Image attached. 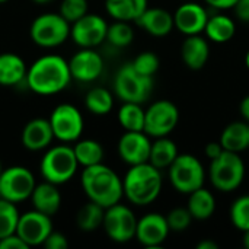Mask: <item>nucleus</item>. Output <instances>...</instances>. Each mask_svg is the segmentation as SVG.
Wrapping results in <instances>:
<instances>
[{
	"mask_svg": "<svg viewBox=\"0 0 249 249\" xmlns=\"http://www.w3.org/2000/svg\"><path fill=\"white\" fill-rule=\"evenodd\" d=\"M242 244H244V247H245V249H249V231H245V232H244Z\"/></svg>",
	"mask_w": 249,
	"mask_h": 249,
	"instance_id": "obj_46",
	"label": "nucleus"
},
{
	"mask_svg": "<svg viewBox=\"0 0 249 249\" xmlns=\"http://www.w3.org/2000/svg\"><path fill=\"white\" fill-rule=\"evenodd\" d=\"M131 64L134 66V69L139 73H142L144 76L153 77L158 73V70H159L160 61H159V57L155 53H152V51H143V53H140L131 61Z\"/></svg>",
	"mask_w": 249,
	"mask_h": 249,
	"instance_id": "obj_36",
	"label": "nucleus"
},
{
	"mask_svg": "<svg viewBox=\"0 0 249 249\" xmlns=\"http://www.w3.org/2000/svg\"><path fill=\"white\" fill-rule=\"evenodd\" d=\"M7 0H0V3H6Z\"/></svg>",
	"mask_w": 249,
	"mask_h": 249,
	"instance_id": "obj_50",
	"label": "nucleus"
},
{
	"mask_svg": "<svg viewBox=\"0 0 249 249\" xmlns=\"http://www.w3.org/2000/svg\"><path fill=\"white\" fill-rule=\"evenodd\" d=\"M108 23L96 13H86L71 23L70 38L80 48H95L107 41Z\"/></svg>",
	"mask_w": 249,
	"mask_h": 249,
	"instance_id": "obj_13",
	"label": "nucleus"
},
{
	"mask_svg": "<svg viewBox=\"0 0 249 249\" xmlns=\"http://www.w3.org/2000/svg\"><path fill=\"white\" fill-rule=\"evenodd\" d=\"M51 232H53L51 216L44 214L35 209L20 214L16 228V235L29 248L42 245Z\"/></svg>",
	"mask_w": 249,
	"mask_h": 249,
	"instance_id": "obj_14",
	"label": "nucleus"
},
{
	"mask_svg": "<svg viewBox=\"0 0 249 249\" xmlns=\"http://www.w3.org/2000/svg\"><path fill=\"white\" fill-rule=\"evenodd\" d=\"M204 34L210 41L216 44H225V42H229L235 36L236 23L231 16L217 13L209 18Z\"/></svg>",
	"mask_w": 249,
	"mask_h": 249,
	"instance_id": "obj_26",
	"label": "nucleus"
},
{
	"mask_svg": "<svg viewBox=\"0 0 249 249\" xmlns=\"http://www.w3.org/2000/svg\"><path fill=\"white\" fill-rule=\"evenodd\" d=\"M36 185L34 174L25 166H10L0 174V197L15 204L26 201Z\"/></svg>",
	"mask_w": 249,
	"mask_h": 249,
	"instance_id": "obj_10",
	"label": "nucleus"
},
{
	"mask_svg": "<svg viewBox=\"0 0 249 249\" xmlns=\"http://www.w3.org/2000/svg\"><path fill=\"white\" fill-rule=\"evenodd\" d=\"M136 23L152 36L158 38L166 36L172 32V29H175L174 13L162 7H147Z\"/></svg>",
	"mask_w": 249,
	"mask_h": 249,
	"instance_id": "obj_20",
	"label": "nucleus"
},
{
	"mask_svg": "<svg viewBox=\"0 0 249 249\" xmlns=\"http://www.w3.org/2000/svg\"><path fill=\"white\" fill-rule=\"evenodd\" d=\"M187 209L190 210L193 219L196 220H207L216 212V198L212 191L201 187L191 194H188Z\"/></svg>",
	"mask_w": 249,
	"mask_h": 249,
	"instance_id": "obj_27",
	"label": "nucleus"
},
{
	"mask_svg": "<svg viewBox=\"0 0 249 249\" xmlns=\"http://www.w3.org/2000/svg\"><path fill=\"white\" fill-rule=\"evenodd\" d=\"M209 179L220 193H232L238 190L245 179V162L239 153L223 150V153L210 160Z\"/></svg>",
	"mask_w": 249,
	"mask_h": 249,
	"instance_id": "obj_5",
	"label": "nucleus"
},
{
	"mask_svg": "<svg viewBox=\"0 0 249 249\" xmlns=\"http://www.w3.org/2000/svg\"><path fill=\"white\" fill-rule=\"evenodd\" d=\"M152 142L144 131H125L118 140V156L128 166L149 162Z\"/></svg>",
	"mask_w": 249,
	"mask_h": 249,
	"instance_id": "obj_17",
	"label": "nucleus"
},
{
	"mask_svg": "<svg viewBox=\"0 0 249 249\" xmlns=\"http://www.w3.org/2000/svg\"><path fill=\"white\" fill-rule=\"evenodd\" d=\"M210 7L217 9V10H228L233 9L239 0H204Z\"/></svg>",
	"mask_w": 249,
	"mask_h": 249,
	"instance_id": "obj_43",
	"label": "nucleus"
},
{
	"mask_svg": "<svg viewBox=\"0 0 249 249\" xmlns=\"http://www.w3.org/2000/svg\"><path fill=\"white\" fill-rule=\"evenodd\" d=\"M89 10L88 0H63L60 3V15L70 23L85 16Z\"/></svg>",
	"mask_w": 249,
	"mask_h": 249,
	"instance_id": "obj_37",
	"label": "nucleus"
},
{
	"mask_svg": "<svg viewBox=\"0 0 249 249\" xmlns=\"http://www.w3.org/2000/svg\"><path fill=\"white\" fill-rule=\"evenodd\" d=\"M178 123L179 109L168 99L153 102L144 112V133L153 139L169 136L177 128Z\"/></svg>",
	"mask_w": 249,
	"mask_h": 249,
	"instance_id": "obj_12",
	"label": "nucleus"
},
{
	"mask_svg": "<svg viewBox=\"0 0 249 249\" xmlns=\"http://www.w3.org/2000/svg\"><path fill=\"white\" fill-rule=\"evenodd\" d=\"M20 213L15 203L0 197V239L16 233Z\"/></svg>",
	"mask_w": 249,
	"mask_h": 249,
	"instance_id": "obj_34",
	"label": "nucleus"
},
{
	"mask_svg": "<svg viewBox=\"0 0 249 249\" xmlns=\"http://www.w3.org/2000/svg\"><path fill=\"white\" fill-rule=\"evenodd\" d=\"M28 67L25 60L15 53L0 54V85L18 86L26 80Z\"/></svg>",
	"mask_w": 249,
	"mask_h": 249,
	"instance_id": "obj_23",
	"label": "nucleus"
},
{
	"mask_svg": "<svg viewBox=\"0 0 249 249\" xmlns=\"http://www.w3.org/2000/svg\"><path fill=\"white\" fill-rule=\"evenodd\" d=\"M107 41L117 48L128 47L134 41V29L130 25V22L114 20L111 25H108Z\"/></svg>",
	"mask_w": 249,
	"mask_h": 249,
	"instance_id": "obj_33",
	"label": "nucleus"
},
{
	"mask_svg": "<svg viewBox=\"0 0 249 249\" xmlns=\"http://www.w3.org/2000/svg\"><path fill=\"white\" fill-rule=\"evenodd\" d=\"M71 77L82 83H90L104 73V58L95 48H80L69 60Z\"/></svg>",
	"mask_w": 249,
	"mask_h": 249,
	"instance_id": "obj_15",
	"label": "nucleus"
},
{
	"mask_svg": "<svg viewBox=\"0 0 249 249\" xmlns=\"http://www.w3.org/2000/svg\"><path fill=\"white\" fill-rule=\"evenodd\" d=\"M71 23L60 13L47 12L36 16L29 28V36L41 48H55L64 44L70 36Z\"/></svg>",
	"mask_w": 249,
	"mask_h": 249,
	"instance_id": "obj_7",
	"label": "nucleus"
},
{
	"mask_svg": "<svg viewBox=\"0 0 249 249\" xmlns=\"http://www.w3.org/2000/svg\"><path fill=\"white\" fill-rule=\"evenodd\" d=\"M178 155H179L178 146L175 144L174 140L169 139V136L158 137L155 139V142H152L149 162L158 169L163 171V169H168L174 163Z\"/></svg>",
	"mask_w": 249,
	"mask_h": 249,
	"instance_id": "obj_28",
	"label": "nucleus"
},
{
	"mask_svg": "<svg viewBox=\"0 0 249 249\" xmlns=\"http://www.w3.org/2000/svg\"><path fill=\"white\" fill-rule=\"evenodd\" d=\"M236 16L242 22H249V1L248 0H239L236 6L233 7Z\"/></svg>",
	"mask_w": 249,
	"mask_h": 249,
	"instance_id": "obj_41",
	"label": "nucleus"
},
{
	"mask_svg": "<svg viewBox=\"0 0 249 249\" xmlns=\"http://www.w3.org/2000/svg\"><path fill=\"white\" fill-rule=\"evenodd\" d=\"M80 184L88 200L102 206L104 209L120 203L124 197L123 179L112 168L104 163L83 168Z\"/></svg>",
	"mask_w": 249,
	"mask_h": 249,
	"instance_id": "obj_2",
	"label": "nucleus"
},
{
	"mask_svg": "<svg viewBox=\"0 0 249 249\" xmlns=\"http://www.w3.org/2000/svg\"><path fill=\"white\" fill-rule=\"evenodd\" d=\"M220 144L225 150L241 153L249 147V124L244 121H235L225 127L220 134Z\"/></svg>",
	"mask_w": 249,
	"mask_h": 249,
	"instance_id": "obj_25",
	"label": "nucleus"
},
{
	"mask_svg": "<svg viewBox=\"0 0 249 249\" xmlns=\"http://www.w3.org/2000/svg\"><path fill=\"white\" fill-rule=\"evenodd\" d=\"M104 214L105 209L93 201L86 203L80 207L76 216V225L83 232H93L99 228H102L104 223Z\"/></svg>",
	"mask_w": 249,
	"mask_h": 249,
	"instance_id": "obj_31",
	"label": "nucleus"
},
{
	"mask_svg": "<svg viewBox=\"0 0 249 249\" xmlns=\"http://www.w3.org/2000/svg\"><path fill=\"white\" fill-rule=\"evenodd\" d=\"M241 115L244 117V120L249 124V95L245 96L241 102Z\"/></svg>",
	"mask_w": 249,
	"mask_h": 249,
	"instance_id": "obj_44",
	"label": "nucleus"
},
{
	"mask_svg": "<svg viewBox=\"0 0 249 249\" xmlns=\"http://www.w3.org/2000/svg\"><path fill=\"white\" fill-rule=\"evenodd\" d=\"M20 140L23 147L31 152H39L48 149L51 142L54 140V133L50 120L38 117L28 121L22 130Z\"/></svg>",
	"mask_w": 249,
	"mask_h": 249,
	"instance_id": "obj_19",
	"label": "nucleus"
},
{
	"mask_svg": "<svg viewBox=\"0 0 249 249\" xmlns=\"http://www.w3.org/2000/svg\"><path fill=\"white\" fill-rule=\"evenodd\" d=\"M168 225L171 231L174 232H184L191 226V222L194 220L190 210L187 207H175L172 209L166 216Z\"/></svg>",
	"mask_w": 249,
	"mask_h": 249,
	"instance_id": "obj_38",
	"label": "nucleus"
},
{
	"mask_svg": "<svg viewBox=\"0 0 249 249\" xmlns=\"http://www.w3.org/2000/svg\"><path fill=\"white\" fill-rule=\"evenodd\" d=\"M79 162L76 159L73 147L69 144H57L48 147L39 163V172L44 181L61 185L73 179L79 169Z\"/></svg>",
	"mask_w": 249,
	"mask_h": 249,
	"instance_id": "obj_4",
	"label": "nucleus"
},
{
	"mask_svg": "<svg viewBox=\"0 0 249 249\" xmlns=\"http://www.w3.org/2000/svg\"><path fill=\"white\" fill-rule=\"evenodd\" d=\"M73 150H74L79 165L83 168L102 163L104 156H105L102 144L92 139H83V140L79 139L77 142H74Z\"/></svg>",
	"mask_w": 249,
	"mask_h": 249,
	"instance_id": "obj_29",
	"label": "nucleus"
},
{
	"mask_svg": "<svg viewBox=\"0 0 249 249\" xmlns=\"http://www.w3.org/2000/svg\"><path fill=\"white\" fill-rule=\"evenodd\" d=\"M85 107L95 115H107L114 108V95L107 88H92L86 93Z\"/></svg>",
	"mask_w": 249,
	"mask_h": 249,
	"instance_id": "obj_32",
	"label": "nucleus"
},
{
	"mask_svg": "<svg viewBox=\"0 0 249 249\" xmlns=\"http://www.w3.org/2000/svg\"><path fill=\"white\" fill-rule=\"evenodd\" d=\"M223 150H225V149H223V146L220 144V142H210V143L206 146V149H204L206 156H207L210 160L219 158V156L223 153Z\"/></svg>",
	"mask_w": 249,
	"mask_h": 249,
	"instance_id": "obj_42",
	"label": "nucleus"
},
{
	"mask_svg": "<svg viewBox=\"0 0 249 249\" xmlns=\"http://www.w3.org/2000/svg\"><path fill=\"white\" fill-rule=\"evenodd\" d=\"M217 248H219V245H217L214 241H212V239H204V241L198 242V245H197V249H217Z\"/></svg>",
	"mask_w": 249,
	"mask_h": 249,
	"instance_id": "obj_45",
	"label": "nucleus"
},
{
	"mask_svg": "<svg viewBox=\"0 0 249 249\" xmlns=\"http://www.w3.org/2000/svg\"><path fill=\"white\" fill-rule=\"evenodd\" d=\"M147 7V0H105V10L114 20L136 22Z\"/></svg>",
	"mask_w": 249,
	"mask_h": 249,
	"instance_id": "obj_24",
	"label": "nucleus"
},
{
	"mask_svg": "<svg viewBox=\"0 0 249 249\" xmlns=\"http://www.w3.org/2000/svg\"><path fill=\"white\" fill-rule=\"evenodd\" d=\"M69 61L58 54L36 58L26 73V86L36 95L51 96L63 92L71 82Z\"/></svg>",
	"mask_w": 249,
	"mask_h": 249,
	"instance_id": "obj_1",
	"label": "nucleus"
},
{
	"mask_svg": "<svg viewBox=\"0 0 249 249\" xmlns=\"http://www.w3.org/2000/svg\"><path fill=\"white\" fill-rule=\"evenodd\" d=\"M48 120L54 133V139L58 142L74 143L82 137L85 121L77 107L71 104H60L53 109Z\"/></svg>",
	"mask_w": 249,
	"mask_h": 249,
	"instance_id": "obj_11",
	"label": "nucleus"
},
{
	"mask_svg": "<svg viewBox=\"0 0 249 249\" xmlns=\"http://www.w3.org/2000/svg\"><path fill=\"white\" fill-rule=\"evenodd\" d=\"M144 112L142 104L123 102L118 109V123L125 131H144Z\"/></svg>",
	"mask_w": 249,
	"mask_h": 249,
	"instance_id": "obj_30",
	"label": "nucleus"
},
{
	"mask_svg": "<svg viewBox=\"0 0 249 249\" xmlns=\"http://www.w3.org/2000/svg\"><path fill=\"white\" fill-rule=\"evenodd\" d=\"M210 57V47L204 36L188 35L181 45V58L184 64L191 70L203 69Z\"/></svg>",
	"mask_w": 249,
	"mask_h": 249,
	"instance_id": "obj_21",
	"label": "nucleus"
},
{
	"mask_svg": "<svg viewBox=\"0 0 249 249\" xmlns=\"http://www.w3.org/2000/svg\"><path fill=\"white\" fill-rule=\"evenodd\" d=\"M171 228L166 216L160 213H147L137 222L136 239L146 248H160L168 239Z\"/></svg>",
	"mask_w": 249,
	"mask_h": 249,
	"instance_id": "obj_16",
	"label": "nucleus"
},
{
	"mask_svg": "<svg viewBox=\"0 0 249 249\" xmlns=\"http://www.w3.org/2000/svg\"><path fill=\"white\" fill-rule=\"evenodd\" d=\"M42 247L45 249H66L69 247V241L63 233L53 231L50 236L45 239V242L42 244Z\"/></svg>",
	"mask_w": 249,
	"mask_h": 249,
	"instance_id": "obj_39",
	"label": "nucleus"
},
{
	"mask_svg": "<svg viewBox=\"0 0 249 249\" xmlns=\"http://www.w3.org/2000/svg\"><path fill=\"white\" fill-rule=\"evenodd\" d=\"M29 200L35 210L48 214L51 217L57 214V212L61 207V194L58 185L48 181L36 184Z\"/></svg>",
	"mask_w": 249,
	"mask_h": 249,
	"instance_id": "obj_22",
	"label": "nucleus"
},
{
	"mask_svg": "<svg viewBox=\"0 0 249 249\" xmlns=\"http://www.w3.org/2000/svg\"><path fill=\"white\" fill-rule=\"evenodd\" d=\"M245 64H247V67H248L249 70V50L248 53H247V55H245Z\"/></svg>",
	"mask_w": 249,
	"mask_h": 249,
	"instance_id": "obj_48",
	"label": "nucleus"
},
{
	"mask_svg": "<svg viewBox=\"0 0 249 249\" xmlns=\"http://www.w3.org/2000/svg\"><path fill=\"white\" fill-rule=\"evenodd\" d=\"M1 171H3V168H1V162H0V174H1Z\"/></svg>",
	"mask_w": 249,
	"mask_h": 249,
	"instance_id": "obj_49",
	"label": "nucleus"
},
{
	"mask_svg": "<svg viewBox=\"0 0 249 249\" xmlns=\"http://www.w3.org/2000/svg\"><path fill=\"white\" fill-rule=\"evenodd\" d=\"M34 3H36V4H47V3H50V1H53V0H32Z\"/></svg>",
	"mask_w": 249,
	"mask_h": 249,
	"instance_id": "obj_47",
	"label": "nucleus"
},
{
	"mask_svg": "<svg viewBox=\"0 0 249 249\" xmlns=\"http://www.w3.org/2000/svg\"><path fill=\"white\" fill-rule=\"evenodd\" d=\"M162 171L150 162L133 165L123 178L124 197L139 207H144L158 200L162 193Z\"/></svg>",
	"mask_w": 249,
	"mask_h": 249,
	"instance_id": "obj_3",
	"label": "nucleus"
},
{
	"mask_svg": "<svg viewBox=\"0 0 249 249\" xmlns=\"http://www.w3.org/2000/svg\"><path fill=\"white\" fill-rule=\"evenodd\" d=\"M231 222L241 231H249V196L238 197L231 207Z\"/></svg>",
	"mask_w": 249,
	"mask_h": 249,
	"instance_id": "obj_35",
	"label": "nucleus"
},
{
	"mask_svg": "<svg viewBox=\"0 0 249 249\" xmlns=\"http://www.w3.org/2000/svg\"><path fill=\"white\" fill-rule=\"evenodd\" d=\"M137 222L139 219L136 217L134 212L120 201L105 209L102 228L111 241L117 244H127L136 238Z\"/></svg>",
	"mask_w": 249,
	"mask_h": 249,
	"instance_id": "obj_9",
	"label": "nucleus"
},
{
	"mask_svg": "<svg viewBox=\"0 0 249 249\" xmlns=\"http://www.w3.org/2000/svg\"><path fill=\"white\" fill-rule=\"evenodd\" d=\"M168 174L172 188L185 196L204 187L206 182V169L201 160L191 153H179L168 168Z\"/></svg>",
	"mask_w": 249,
	"mask_h": 249,
	"instance_id": "obj_6",
	"label": "nucleus"
},
{
	"mask_svg": "<svg viewBox=\"0 0 249 249\" xmlns=\"http://www.w3.org/2000/svg\"><path fill=\"white\" fill-rule=\"evenodd\" d=\"M248 1H249V0H248Z\"/></svg>",
	"mask_w": 249,
	"mask_h": 249,
	"instance_id": "obj_51",
	"label": "nucleus"
},
{
	"mask_svg": "<svg viewBox=\"0 0 249 249\" xmlns=\"http://www.w3.org/2000/svg\"><path fill=\"white\" fill-rule=\"evenodd\" d=\"M210 15L203 4L196 1L182 3L174 13L175 29H178L185 36L200 35L204 32Z\"/></svg>",
	"mask_w": 249,
	"mask_h": 249,
	"instance_id": "obj_18",
	"label": "nucleus"
},
{
	"mask_svg": "<svg viewBox=\"0 0 249 249\" xmlns=\"http://www.w3.org/2000/svg\"><path fill=\"white\" fill-rule=\"evenodd\" d=\"M29 247L16 235H9L3 239H0V249H28Z\"/></svg>",
	"mask_w": 249,
	"mask_h": 249,
	"instance_id": "obj_40",
	"label": "nucleus"
},
{
	"mask_svg": "<svg viewBox=\"0 0 249 249\" xmlns=\"http://www.w3.org/2000/svg\"><path fill=\"white\" fill-rule=\"evenodd\" d=\"M153 90V77L139 73L131 63L121 66L114 77V92L123 102L143 104Z\"/></svg>",
	"mask_w": 249,
	"mask_h": 249,
	"instance_id": "obj_8",
	"label": "nucleus"
}]
</instances>
